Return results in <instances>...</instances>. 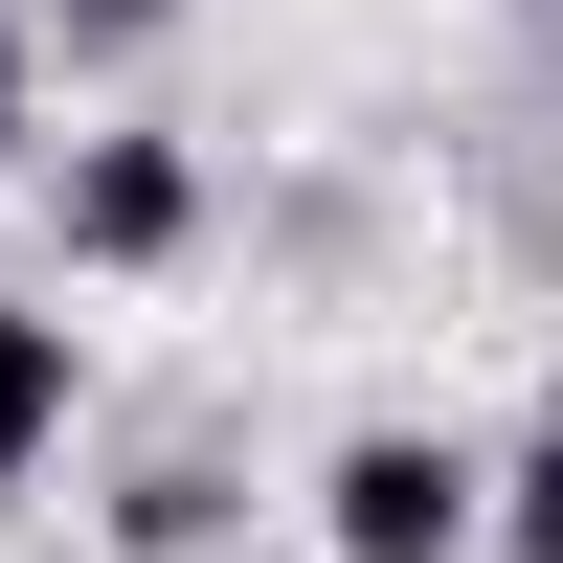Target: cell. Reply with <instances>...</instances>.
I'll return each instance as SVG.
<instances>
[{
	"instance_id": "obj_4",
	"label": "cell",
	"mask_w": 563,
	"mask_h": 563,
	"mask_svg": "<svg viewBox=\"0 0 563 563\" xmlns=\"http://www.w3.org/2000/svg\"><path fill=\"white\" fill-rule=\"evenodd\" d=\"M225 519H249V496H225V451H158V474L113 496V563H203Z\"/></svg>"
},
{
	"instance_id": "obj_3",
	"label": "cell",
	"mask_w": 563,
	"mask_h": 563,
	"mask_svg": "<svg viewBox=\"0 0 563 563\" xmlns=\"http://www.w3.org/2000/svg\"><path fill=\"white\" fill-rule=\"evenodd\" d=\"M68 406H90V339H68L45 294H0V496H23L45 451H68Z\"/></svg>"
},
{
	"instance_id": "obj_1",
	"label": "cell",
	"mask_w": 563,
	"mask_h": 563,
	"mask_svg": "<svg viewBox=\"0 0 563 563\" xmlns=\"http://www.w3.org/2000/svg\"><path fill=\"white\" fill-rule=\"evenodd\" d=\"M474 541H496V451H451V429H339L316 563H474Z\"/></svg>"
},
{
	"instance_id": "obj_2",
	"label": "cell",
	"mask_w": 563,
	"mask_h": 563,
	"mask_svg": "<svg viewBox=\"0 0 563 563\" xmlns=\"http://www.w3.org/2000/svg\"><path fill=\"white\" fill-rule=\"evenodd\" d=\"M45 225H68V271H180L203 249V158H180V135H68Z\"/></svg>"
},
{
	"instance_id": "obj_7",
	"label": "cell",
	"mask_w": 563,
	"mask_h": 563,
	"mask_svg": "<svg viewBox=\"0 0 563 563\" xmlns=\"http://www.w3.org/2000/svg\"><path fill=\"white\" fill-rule=\"evenodd\" d=\"M23 68H45V23H23V0H0V135H23Z\"/></svg>"
},
{
	"instance_id": "obj_5",
	"label": "cell",
	"mask_w": 563,
	"mask_h": 563,
	"mask_svg": "<svg viewBox=\"0 0 563 563\" xmlns=\"http://www.w3.org/2000/svg\"><path fill=\"white\" fill-rule=\"evenodd\" d=\"M496 563H563V406H541V451H496Z\"/></svg>"
},
{
	"instance_id": "obj_6",
	"label": "cell",
	"mask_w": 563,
	"mask_h": 563,
	"mask_svg": "<svg viewBox=\"0 0 563 563\" xmlns=\"http://www.w3.org/2000/svg\"><path fill=\"white\" fill-rule=\"evenodd\" d=\"M23 23H68V45H158L180 0H23Z\"/></svg>"
}]
</instances>
